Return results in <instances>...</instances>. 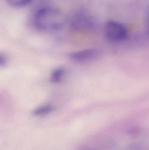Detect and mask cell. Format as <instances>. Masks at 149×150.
<instances>
[{
    "label": "cell",
    "instance_id": "obj_1",
    "mask_svg": "<svg viewBox=\"0 0 149 150\" xmlns=\"http://www.w3.org/2000/svg\"><path fill=\"white\" fill-rule=\"evenodd\" d=\"M65 23V18L63 13L52 7L40 9L34 17V25L43 31H57L63 28Z\"/></svg>",
    "mask_w": 149,
    "mask_h": 150
},
{
    "label": "cell",
    "instance_id": "obj_2",
    "mask_svg": "<svg viewBox=\"0 0 149 150\" xmlns=\"http://www.w3.org/2000/svg\"><path fill=\"white\" fill-rule=\"evenodd\" d=\"M104 35L107 40L120 43L127 39L128 32L127 27L120 22L110 21L106 23L104 29Z\"/></svg>",
    "mask_w": 149,
    "mask_h": 150
},
{
    "label": "cell",
    "instance_id": "obj_3",
    "mask_svg": "<svg viewBox=\"0 0 149 150\" xmlns=\"http://www.w3.org/2000/svg\"><path fill=\"white\" fill-rule=\"evenodd\" d=\"M70 25L72 30L78 31L92 30L95 26L92 18L85 12H79L72 17Z\"/></svg>",
    "mask_w": 149,
    "mask_h": 150
},
{
    "label": "cell",
    "instance_id": "obj_4",
    "mask_svg": "<svg viewBox=\"0 0 149 150\" xmlns=\"http://www.w3.org/2000/svg\"><path fill=\"white\" fill-rule=\"evenodd\" d=\"M99 55V52L96 49H87L71 53L68 57L75 62H86L96 59Z\"/></svg>",
    "mask_w": 149,
    "mask_h": 150
},
{
    "label": "cell",
    "instance_id": "obj_5",
    "mask_svg": "<svg viewBox=\"0 0 149 150\" xmlns=\"http://www.w3.org/2000/svg\"><path fill=\"white\" fill-rule=\"evenodd\" d=\"M54 109V107L52 105L46 104L36 108L32 111V114L36 116H44L51 113Z\"/></svg>",
    "mask_w": 149,
    "mask_h": 150
},
{
    "label": "cell",
    "instance_id": "obj_6",
    "mask_svg": "<svg viewBox=\"0 0 149 150\" xmlns=\"http://www.w3.org/2000/svg\"><path fill=\"white\" fill-rule=\"evenodd\" d=\"M65 73V70L63 68H58L53 70L50 76V81L53 83H59L62 80Z\"/></svg>",
    "mask_w": 149,
    "mask_h": 150
},
{
    "label": "cell",
    "instance_id": "obj_7",
    "mask_svg": "<svg viewBox=\"0 0 149 150\" xmlns=\"http://www.w3.org/2000/svg\"><path fill=\"white\" fill-rule=\"evenodd\" d=\"M32 0H7L8 2L15 7H22L29 4Z\"/></svg>",
    "mask_w": 149,
    "mask_h": 150
},
{
    "label": "cell",
    "instance_id": "obj_8",
    "mask_svg": "<svg viewBox=\"0 0 149 150\" xmlns=\"http://www.w3.org/2000/svg\"><path fill=\"white\" fill-rule=\"evenodd\" d=\"M8 63V59L7 56L4 54H0V67H5Z\"/></svg>",
    "mask_w": 149,
    "mask_h": 150
},
{
    "label": "cell",
    "instance_id": "obj_9",
    "mask_svg": "<svg viewBox=\"0 0 149 150\" xmlns=\"http://www.w3.org/2000/svg\"><path fill=\"white\" fill-rule=\"evenodd\" d=\"M148 25L149 26V17H148Z\"/></svg>",
    "mask_w": 149,
    "mask_h": 150
}]
</instances>
